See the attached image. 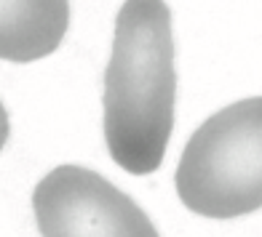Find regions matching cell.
<instances>
[{
  "mask_svg": "<svg viewBox=\"0 0 262 237\" xmlns=\"http://www.w3.org/2000/svg\"><path fill=\"white\" fill-rule=\"evenodd\" d=\"M177 69L166 0H126L104 69V141L123 171L161 168L174 128Z\"/></svg>",
  "mask_w": 262,
  "mask_h": 237,
  "instance_id": "obj_1",
  "label": "cell"
},
{
  "mask_svg": "<svg viewBox=\"0 0 262 237\" xmlns=\"http://www.w3.org/2000/svg\"><path fill=\"white\" fill-rule=\"evenodd\" d=\"M187 210L238 219L262 208V96L214 112L190 136L174 173Z\"/></svg>",
  "mask_w": 262,
  "mask_h": 237,
  "instance_id": "obj_2",
  "label": "cell"
},
{
  "mask_svg": "<svg viewBox=\"0 0 262 237\" xmlns=\"http://www.w3.org/2000/svg\"><path fill=\"white\" fill-rule=\"evenodd\" d=\"M43 237H161L128 195L83 165H59L32 192Z\"/></svg>",
  "mask_w": 262,
  "mask_h": 237,
  "instance_id": "obj_3",
  "label": "cell"
},
{
  "mask_svg": "<svg viewBox=\"0 0 262 237\" xmlns=\"http://www.w3.org/2000/svg\"><path fill=\"white\" fill-rule=\"evenodd\" d=\"M70 0H0V59L38 62L62 45Z\"/></svg>",
  "mask_w": 262,
  "mask_h": 237,
  "instance_id": "obj_4",
  "label": "cell"
},
{
  "mask_svg": "<svg viewBox=\"0 0 262 237\" xmlns=\"http://www.w3.org/2000/svg\"><path fill=\"white\" fill-rule=\"evenodd\" d=\"M8 134H11V125H8V112H6L3 101H0V149L6 147V141H8Z\"/></svg>",
  "mask_w": 262,
  "mask_h": 237,
  "instance_id": "obj_5",
  "label": "cell"
}]
</instances>
